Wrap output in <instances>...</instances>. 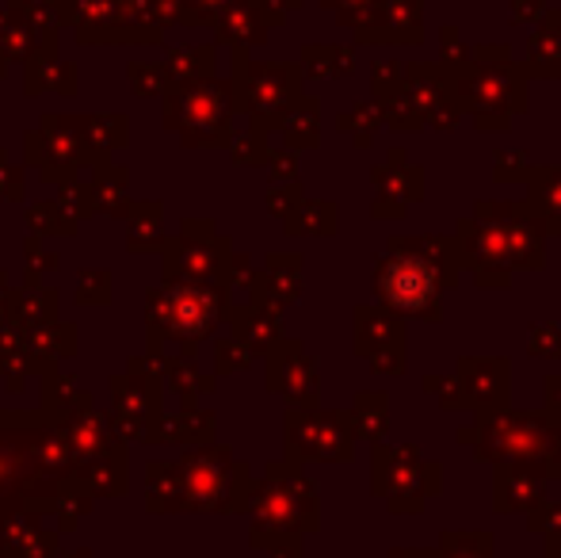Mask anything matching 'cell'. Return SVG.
Instances as JSON below:
<instances>
[{
    "label": "cell",
    "mask_w": 561,
    "mask_h": 558,
    "mask_svg": "<svg viewBox=\"0 0 561 558\" xmlns=\"http://www.w3.org/2000/svg\"><path fill=\"white\" fill-rule=\"evenodd\" d=\"M390 558H436V551H393Z\"/></svg>",
    "instance_id": "24"
},
{
    "label": "cell",
    "mask_w": 561,
    "mask_h": 558,
    "mask_svg": "<svg viewBox=\"0 0 561 558\" xmlns=\"http://www.w3.org/2000/svg\"><path fill=\"white\" fill-rule=\"evenodd\" d=\"M527 528L531 532H542V536H558L561 532V501H542L527 513Z\"/></svg>",
    "instance_id": "18"
},
{
    "label": "cell",
    "mask_w": 561,
    "mask_h": 558,
    "mask_svg": "<svg viewBox=\"0 0 561 558\" xmlns=\"http://www.w3.org/2000/svg\"><path fill=\"white\" fill-rule=\"evenodd\" d=\"M450 100L478 130H508L512 115L527 112V69L512 61L508 46H478L470 61L444 66Z\"/></svg>",
    "instance_id": "2"
},
{
    "label": "cell",
    "mask_w": 561,
    "mask_h": 558,
    "mask_svg": "<svg viewBox=\"0 0 561 558\" xmlns=\"http://www.w3.org/2000/svg\"><path fill=\"white\" fill-rule=\"evenodd\" d=\"M424 390H439L444 410H473L481 418L508 406L512 364L501 356H462L450 379H424Z\"/></svg>",
    "instance_id": "5"
},
{
    "label": "cell",
    "mask_w": 561,
    "mask_h": 558,
    "mask_svg": "<svg viewBox=\"0 0 561 558\" xmlns=\"http://www.w3.org/2000/svg\"><path fill=\"white\" fill-rule=\"evenodd\" d=\"M375 180H378V192H382V200L375 203L378 218H401L409 210V203L424 200V169L409 164L405 149H393L390 164L375 169Z\"/></svg>",
    "instance_id": "10"
},
{
    "label": "cell",
    "mask_w": 561,
    "mask_h": 558,
    "mask_svg": "<svg viewBox=\"0 0 561 558\" xmlns=\"http://www.w3.org/2000/svg\"><path fill=\"white\" fill-rule=\"evenodd\" d=\"M462 276L455 238H393L375 269V295L398 318L439 321V295Z\"/></svg>",
    "instance_id": "1"
},
{
    "label": "cell",
    "mask_w": 561,
    "mask_h": 558,
    "mask_svg": "<svg viewBox=\"0 0 561 558\" xmlns=\"http://www.w3.org/2000/svg\"><path fill=\"white\" fill-rule=\"evenodd\" d=\"M547 501V478L524 463H501L496 467V513H531Z\"/></svg>",
    "instance_id": "11"
},
{
    "label": "cell",
    "mask_w": 561,
    "mask_h": 558,
    "mask_svg": "<svg viewBox=\"0 0 561 558\" xmlns=\"http://www.w3.org/2000/svg\"><path fill=\"white\" fill-rule=\"evenodd\" d=\"M439 46H444V66H462V61H470V46L458 38L455 27L439 31Z\"/></svg>",
    "instance_id": "20"
},
{
    "label": "cell",
    "mask_w": 561,
    "mask_h": 558,
    "mask_svg": "<svg viewBox=\"0 0 561 558\" xmlns=\"http://www.w3.org/2000/svg\"><path fill=\"white\" fill-rule=\"evenodd\" d=\"M405 92L413 100V107L421 112L424 127L436 130H455L462 112L450 100V84H447V69L432 66V61H416V66H405Z\"/></svg>",
    "instance_id": "7"
},
{
    "label": "cell",
    "mask_w": 561,
    "mask_h": 558,
    "mask_svg": "<svg viewBox=\"0 0 561 558\" xmlns=\"http://www.w3.org/2000/svg\"><path fill=\"white\" fill-rule=\"evenodd\" d=\"M527 172H531V161H527V153H496V169L493 176L508 180V184H516V180H527Z\"/></svg>",
    "instance_id": "19"
},
{
    "label": "cell",
    "mask_w": 561,
    "mask_h": 558,
    "mask_svg": "<svg viewBox=\"0 0 561 558\" xmlns=\"http://www.w3.org/2000/svg\"><path fill=\"white\" fill-rule=\"evenodd\" d=\"M547 555H550V558H561V532H558V536H550V539H547Z\"/></svg>",
    "instance_id": "23"
},
{
    "label": "cell",
    "mask_w": 561,
    "mask_h": 558,
    "mask_svg": "<svg viewBox=\"0 0 561 558\" xmlns=\"http://www.w3.org/2000/svg\"><path fill=\"white\" fill-rule=\"evenodd\" d=\"M531 356H542V360H558L561 356V326L554 321H535L531 326Z\"/></svg>",
    "instance_id": "17"
},
{
    "label": "cell",
    "mask_w": 561,
    "mask_h": 558,
    "mask_svg": "<svg viewBox=\"0 0 561 558\" xmlns=\"http://www.w3.org/2000/svg\"><path fill=\"white\" fill-rule=\"evenodd\" d=\"M527 77H561V15L547 12L527 43Z\"/></svg>",
    "instance_id": "13"
},
{
    "label": "cell",
    "mask_w": 561,
    "mask_h": 558,
    "mask_svg": "<svg viewBox=\"0 0 561 558\" xmlns=\"http://www.w3.org/2000/svg\"><path fill=\"white\" fill-rule=\"evenodd\" d=\"M558 15H561V8H558Z\"/></svg>",
    "instance_id": "25"
},
{
    "label": "cell",
    "mask_w": 561,
    "mask_h": 558,
    "mask_svg": "<svg viewBox=\"0 0 561 558\" xmlns=\"http://www.w3.org/2000/svg\"><path fill=\"white\" fill-rule=\"evenodd\" d=\"M436 558H493V532H444Z\"/></svg>",
    "instance_id": "15"
},
{
    "label": "cell",
    "mask_w": 561,
    "mask_h": 558,
    "mask_svg": "<svg viewBox=\"0 0 561 558\" xmlns=\"http://www.w3.org/2000/svg\"><path fill=\"white\" fill-rule=\"evenodd\" d=\"M378 104H382V123H390L393 130H416V127H424L421 112H416L413 100H409L405 84H401L398 92H390V96H382Z\"/></svg>",
    "instance_id": "16"
},
{
    "label": "cell",
    "mask_w": 561,
    "mask_h": 558,
    "mask_svg": "<svg viewBox=\"0 0 561 558\" xmlns=\"http://www.w3.org/2000/svg\"><path fill=\"white\" fill-rule=\"evenodd\" d=\"M535 15H542V0H516V20L531 23Z\"/></svg>",
    "instance_id": "22"
},
{
    "label": "cell",
    "mask_w": 561,
    "mask_h": 558,
    "mask_svg": "<svg viewBox=\"0 0 561 558\" xmlns=\"http://www.w3.org/2000/svg\"><path fill=\"white\" fill-rule=\"evenodd\" d=\"M359 38L367 43H401L413 46L424 38V0H382L359 23Z\"/></svg>",
    "instance_id": "9"
},
{
    "label": "cell",
    "mask_w": 561,
    "mask_h": 558,
    "mask_svg": "<svg viewBox=\"0 0 561 558\" xmlns=\"http://www.w3.org/2000/svg\"><path fill=\"white\" fill-rule=\"evenodd\" d=\"M375 490L390 498L393 513H421L424 498L439 493V463L424 459L416 444L375 447Z\"/></svg>",
    "instance_id": "6"
},
{
    "label": "cell",
    "mask_w": 561,
    "mask_h": 558,
    "mask_svg": "<svg viewBox=\"0 0 561 558\" xmlns=\"http://www.w3.org/2000/svg\"><path fill=\"white\" fill-rule=\"evenodd\" d=\"M359 352L382 375L405 372V326L398 314L363 306L359 310Z\"/></svg>",
    "instance_id": "8"
},
{
    "label": "cell",
    "mask_w": 561,
    "mask_h": 558,
    "mask_svg": "<svg viewBox=\"0 0 561 558\" xmlns=\"http://www.w3.org/2000/svg\"><path fill=\"white\" fill-rule=\"evenodd\" d=\"M527 207L539 215L542 230L561 238V169L558 164H542V169L527 172Z\"/></svg>",
    "instance_id": "12"
},
{
    "label": "cell",
    "mask_w": 561,
    "mask_h": 558,
    "mask_svg": "<svg viewBox=\"0 0 561 558\" xmlns=\"http://www.w3.org/2000/svg\"><path fill=\"white\" fill-rule=\"evenodd\" d=\"M352 418H355V429H359V436L378 440L386 429H390V398H386V395H359Z\"/></svg>",
    "instance_id": "14"
},
{
    "label": "cell",
    "mask_w": 561,
    "mask_h": 558,
    "mask_svg": "<svg viewBox=\"0 0 561 558\" xmlns=\"http://www.w3.org/2000/svg\"><path fill=\"white\" fill-rule=\"evenodd\" d=\"M458 444L473 447V455L485 463H524L542 478L561 475V421L558 413H527V410H493L481 413L473 424L458 429Z\"/></svg>",
    "instance_id": "3"
},
{
    "label": "cell",
    "mask_w": 561,
    "mask_h": 558,
    "mask_svg": "<svg viewBox=\"0 0 561 558\" xmlns=\"http://www.w3.org/2000/svg\"><path fill=\"white\" fill-rule=\"evenodd\" d=\"M458 264L478 276L481 287H508L512 283V249L508 234H504L501 200H481L473 218L458 223L455 230Z\"/></svg>",
    "instance_id": "4"
},
{
    "label": "cell",
    "mask_w": 561,
    "mask_h": 558,
    "mask_svg": "<svg viewBox=\"0 0 561 558\" xmlns=\"http://www.w3.org/2000/svg\"><path fill=\"white\" fill-rule=\"evenodd\" d=\"M542 390H547L550 413H561V375H550V379L542 383Z\"/></svg>",
    "instance_id": "21"
}]
</instances>
